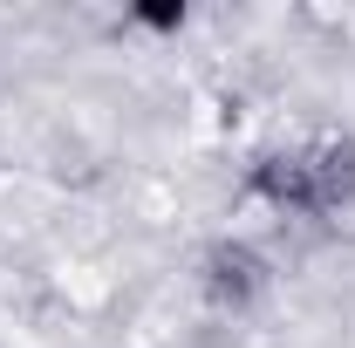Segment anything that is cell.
<instances>
[{"label": "cell", "instance_id": "6da1fadb", "mask_svg": "<svg viewBox=\"0 0 355 348\" xmlns=\"http://www.w3.org/2000/svg\"><path fill=\"white\" fill-rule=\"evenodd\" d=\"M144 21H150V28H178L184 14H178V7H144Z\"/></svg>", "mask_w": 355, "mask_h": 348}]
</instances>
